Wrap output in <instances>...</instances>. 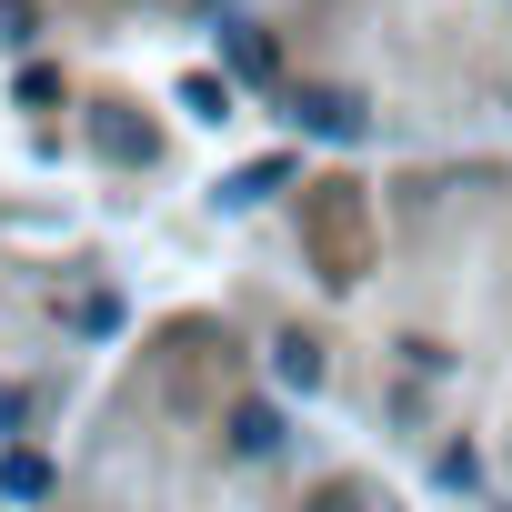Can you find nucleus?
Segmentation results:
<instances>
[{"mask_svg":"<svg viewBox=\"0 0 512 512\" xmlns=\"http://www.w3.org/2000/svg\"><path fill=\"white\" fill-rule=\"evenodd\" d=\"M181 101H191L201 121H221V111H231V91H221V81H181Z\"/></svg>","mask_w":512,"mask_h":512,"instance_id":"obj_4","label":"nucleus"},{"mask_svg":"<svg viewBox=\"0 0 512 512\" xmlns=\"http://www.w3.org/2000/svg\"><path fill=\"white\" fill-rule=\"evenodd\" d=\"M0 482H11V492H21V502H31V492H41V482H51V472H41V462H31V452H11V462H0Z\"/></svg>","mask_w":512,"mask_h":512,"instance_id":"obj_3","label":"nucleus"},{"mask_svg":"<svg viewBox=\"0 0 512 512\" xmlns=\"http://www.w3.org/2000/svg\"><path fill=\"white\" fill-rule=\"evenodd\" d=\"M0 41H31V0H0Z\"/></svg>","mask_w":512,"mask_h":512,"instance_id":"obj_5","label":"nucleus"},{"mask_svg":"<svg viewBox=\"0 0 512 512\" xmlns=\"http://www.w3.org/2000/svg\"><path fill=\"white\" fill-rule=\"evenodd\" d=\"M292 111H302L322 141H352V131H362V101H352V91H302Z\"/></svg>","mask_w":512,"mask_h":512,"instance_id":"obj_1","label":"nucleus"},{"mask_svg":"<svg viewBox=\"0 0 512 512\" xmlns=\"http://www.w3.org/2000/svg\"><path fill=\"white\" fill-rule=\"evenodd\" d=\"M272 181H282V161H251V171H241V181H231V191H221V201H262V191H272Z\"/></svg>","mask_w":512,"mask_h":512,"instance_id":"obj_2","label":"nucleus"}]
</instances>
